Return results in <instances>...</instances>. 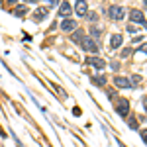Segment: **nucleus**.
<instances>
[{
    "label": "nucleus",
    "mask_w": 147,
    "mask_h": 147,
    "mask_svg": "<svg viewBox=\"0 0 147 147\" xmlns=\"http://www.w3.org/2000/svg\"><path fill=\"white\" fill-rule=\"evenodd\" d=\"M124 8L122 6H110V10H108V18L110 20H114V22H118V20H122L125 14H124Z\"/></svg>",
    "instance_id": "obj_1"
},
{
    "label": "nucleus",
    "mask_w": 147,
    "mask_h": 147,
    "mask_svg": "<svg viewBox=\"0 0 147 147\" xmlns=\"http://www.w3.org/2000/svg\"><path fill=\"white\" fill-rule=\"evenodd\" d=\"M116 110H118V114H120V116H127V114H129V102L125 100V98H120V100H118V108H116Z\"/></svg>",
    "instance_id": "obj_2"
},
{
    "label": "nucleus",
    "mask_w": 147,
    "mask_h": 147,
    "mask_svg": "<svg viewBox=\"0 0 147 147\" xmlns=\"http://www.w3.org/2000/svg\"><path fill=\"white\" fill-rule=\"evenodd\" d=\"M79 26H77V22L73 20V18H65L63 22H61V30H65V32H75Z\"/></svg>",
    "instance_id": "obj_3"
},
{
    "label": "nucleus",
    "mask_w": 147,
    "mask_h": 147,
    "mask_svg": "<svg viewBox=\"0 0 147 147\" xmlns=\"http://www.w3.org/2000/svg\"><path fill=\"white\" fill-rule=\"evenodd\" d=\"M80 45L84 47L86 51H90V53H96V51H98V45H96V41H94V39H90V37H84Z\"/></svg>",
    "instance_id": "obj_4"
},
{
    "label": "nucleus",
    "mask_w": 147,
    "mask_h": 147,
    "mask_svg": "<svg viewBox=\"0 0 147 147\" xmlns=\"http://www.w3.org/2000/svg\"><path fill=\"white\" fill-rule=\"evenodd\" d=\"M75 12H77L79 16H86V12H88L86 0H77V2H75Z\"/></svg>",
    "instance_id": "obj_5"
},
{
    "label": "nucleus",
    "mask_w": 147,
    "mask_h": 147,
    "mask_svg": "<svg viewBox=\"0 0 147 147\" xmlns=\"http://www.w3.org/2000/svg\"><path fill=\"white\" fill-rule=\"evenodd\" d=\"M129 20H131L134 24H145V16H143L139 10L134 8V10H129Z\"/></svg>",
    "instance_id": "obj_6"
},
{
    "label": "nucleus",
    "mask_w": 147,
    "mask_h": 147,
    "mask_svg": "<svg viewBox=\"0 0 147 147\" xmlns=\"http://www.w3.org/2000/svg\"><path fill=\"white\" fill-rule=\"evenodd\" d=\"M86 63L94 65L98 71H102V69L106 67V61H104V59H100V57H88V59H86Z\"/></svg>",
    "instance_id": "obj_7"
},
{
    "label": "nucleus",
    "mask_w": 147,
    "mask_h": 147,
    "mask_svg": "<svg viewBox=\"0 0 147 147\" xmlns=\"http://www.w3.org/2000/svg\"><path fill=\"white\" fill-rule=\"evenodd\" d=\"M84 37H86V35H84V30H82V28H77V30L73 32V43H82Z\"/></svg>",
    "instance_id": "obj_8"
},
{
    "label": "nucleus",
    "mask_w": 147,
    "mask_h": 147,
    "mask_svg": "<svg viewBox=\"0 0 147 147\" xmlns=\"http://www.w3.org/2000/svg\"><path fill=\"white\" fill-rule=\"evenodd\" d=\"M114 82H116L118 86H122V88H129V86H131L129 79H125V77H120V75H118V77L114 79Z\"/></svg>",
    "instance_id": "obj_9"
},
{
    "label": "nucleus",
    "mask_w": 147,
    "mask_h": 147,
    "mask_svg": "<svg viewBox=\"0 0 147 147\" xmlns=\"http://www.w3.org/2000/svg\"><path fill=\"white\" fill-rule=\"evenodd\" d=\"M69 14H71V4L69 2H61L59 4V16H65L67 18Z\"/></svg>",
    "instance_id": "obj_10"
},
{
    "label": "nucleus",
    "mask_w": 147,
    "mask_h": 147,
    "mask_svg": "<svg viewBox=\"0 0 147 147\" xmlns=\"http://www.w3.org/2000/svg\"><path fill=\"white\" fill-rule=\"evenodd\" d=\"M28 12H30V10H28V6H26V4H24V6H16V8H14V16H18V18H24Z\"/></svg>",
    "instance_id": "obj_11"
},
{
    "label": "nucleus",
    "mask_w": 147,
    "mask_h": 147,
    "mask_svg": "<svg viewBox=\"0 0 147 147\" xmlns=\"http://www.w3.org/2000/svg\"><path fill=\"white\" fill-rule=\"evenodd\" d=\"M110 45H112L114 49H116V47H120V45H122V35H120V34H114L112 37H110Z\"/></svg>",
    "instance_id": "obj_12"
},
{
    "label": "nucleus",
    "mask_w": 147,
    "mask_h": 147,
    "mask_svg": "<svg viewBox=\"0 0 147 147\" xmlns=\"http://www.w3.org/2000/svg\"><path fill=\"white\" fill-rule=\"evenodd\" d=\"M47 8L45 6H41V8H37V10H35V20H43V18H45L47 16Z\"/></svg>",
    "instance_id": "obj_13"
},
{
    "label": "nucleus",
    "mask_w": 147,
    "mask_h": 147,
    "mask_svg": "<svg viewBox=\"0 0 147 147\" xmlns=\"http://www.w3.org/2000/svg\"><path fill=\"white\" fill-rule=\"evenodd\" d=\"M94 82H96V84H102V86H104V84H106V77H96V79H94Z\"/></svg>",
    "instance_id": "obj_14"
},
{
    "label": "nucleus",
    "mask_w": 147,
    "mask_h": 147,
    "mask_svg": "<svg viewBox=\"0 0 147 147\" xmlns=\"http://www.w3.org/2000/svg\"><path fill=\"white\" fill-rule=\"evenodd\" d=\"M90 34H92V37H100V30H98V28H90Z\"/></svg>",
    "instance_id": "obj_15"
},
{
    "label": "nucleus",
    "mask_w": 147,
    "mask_h": 147,
    "mask_svg": "<svg viewBox=\"0 0 147 147\" xmlns=\"http://www.w3.org/2000/svg\"><path fill=\"white\" fill-rule=\"evenodd\" d=\"M129 82H131V84H139V82H141V77H136V75H134Z\"/></svg>",
    "instance_id": "obj_16"
},
{
    "label": "nucleus",
    "mask_w": 147,
    "mask_h": 147,
    "mask_svg": "<svg viewBox=\"0 0 147 147\" xmlns=\"http://www.w3.org/2000/svg\"><path fill=\"white\" fill-rule=\"evenodd\" d=\"M129 127H131V129H137V122H136V118H131V120H129Z\"/></svg>",
    "instance_id": "obj_17"
},
{
    "label": "nucleus",
    "mask_w": 147,
    "mask_h": 147,
    "mask_svg": "<svg viewBox=\"0 0 147 147\" xmlns=\"http://www.w3.org/2000/svg\"><path fill=\"white\" fill-rule=\"evenodd\" d=\"M131 53H134L131 49H124V51H122V57H129V55H131Z\"/></svg>",
    "instance_id": "obj_18"
},
{
    "label": "nucleus",
    "mask_w": 147,
    "mask_h": 147,
    "mask_svg": "<svg viewBox=\"0 0 147 147\" xmlns=\"http://www.w3.org/2000/svg\"><path fill=\"white\" fill-rule=\"evenodd\" d=\"M127 32H131V34H134V32H137V28L134 26V24H129V26H127Z\"/></svg>",
    "instance_id": "obj_19"
},
{
    "label": "nucleus",
    "mask_w": 147,
    "mask_h": 147,
    "mask_svg": "<svg viewBox=\"0 0 147 147\" xmlns=\"http://www.w3.org/2000/svg\"><path fill=\"white\" fill-rule=\"evenodd\" d=\"M141 137H143V141L147 143V127H145V129H141Z\"/></svg>",
    "instance_id": "obj_20"
},
{
    "label": "nucleus",
    "mask_w": 147,
    "mask_h": 147,
    "mask_svg": "<svg viewBox=\"0 0 147 147\" xmlns=\"http://www.w3.org/2000/svg\"><path fill=\"white\" fill-rule=\"evenodd\" d=\"M137 51H141V53H147V43H143V45L139 47V49H137Z\"/></svg>",
    "instance_id": "obj_21"
},
{
    "label": "nucleus",
    "mask_w": 147,
    "mask_h": 147,
    "mask_svg": "<svg viewBox=\"0 0 147 147\" xmlns=\"http://www.w3.org/2000/svg\"><path fill=\"white\" fill-rule=\"evenodd\" d=\"M26 2H30V4H34V2H37V0H26Z\"/></svg>",
    "instance_id": "obj_22"
},
{
    "label": "nucleus",
    "mask_w": 147,
    "mask_h": 147,
    "mask_svg": "<svg viewBox=\"0 0 147 147\" xmlns=\"http://www.w3.org/2000/svg\"><path fill=\"white\" fill-rule=\"evenodd\" d=\"M14 2H16V0H10V4H14Z\"/></svg>",
    "instance_id": "obj_23"
},
{
    "label": "nucleus",
    "mask_w": 147,
    "mask_h": 147,
    "mask_svg": "<svg viewBox=\"0 0 147 147\" xmlns=\"http://www.w3.org/2000/svg\"><path fill=\"white\" fill-rule=\"evenodd\" d=\"M145 6H147V0H145Z\"/></svg>",
    "instance_id": "obj_24"
}]
</instances>
